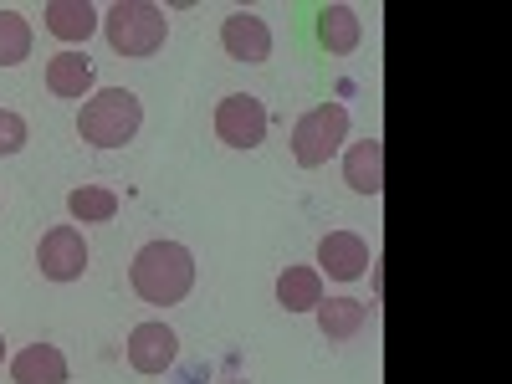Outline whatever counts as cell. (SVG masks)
Wrapping results in <instances>:
<instances>
[{
	"label": "cell",
	"mask_w": 512,
	"mask_h": 384,
	"mask_svg": "<svg viewBox=\"0 0 512 384\" xmlns=\"http://www.w3.org/2000/svg\"><path fill=\"white\" fill-rule=\"evenodd\" d=\"M128 282H134V292L144 303L175 308L195 287V256L180 241H149V246H139L134 267H128Z\"/></svg>",
	"instance_id": "6da1fadb"
},
{
	"label": "cell",
	"mask_w": 512,
	"mask_h": 384,
	"mask_svg": "<svg viewBox=\"0 0 512 384\" xmlns=\"http://www.w3.org/2000/svg\"><path fill=\"white\" fill-rule=\"evenodd\" d=\"M139 123H144L139 93H128V88H103V93H93L88 103H82L77 134L88 139L93 149H123L128 139L139 134Z\"/></svg>",
	"instance_id": "7a4b0ae2"
},
{
	"label": "cell",
	"mask_w": 512,
	"mask_h": 384,
	"mask_svg": "<svg viewBox=\"0 0 512 384\" xmlns=\"http://www.w3.org/2000/svg\"><path fill=\"white\" fill-rule=\"evenodd\" d=\"M103 31L118 57H154L169 36V21L149 0H118V6L103 11Z\"/></svg>",
	"instance_id": "3957f363"
},
{
	"label": "cell",
	"mask_w": 512,
	"mask_h": 384,
	"mask_svg": "<svg viewBox=\"0 0 512 384\" xmlns=\"http://www.w3.org/2000/svg\"><path fill=\"white\" fill-rule=\"evenodd\" d=\"M344 139H349V108L344 103H318L292 123V159L303 169H318L344 149Z\"/></svg>",
	"instance_id": "277c9868"
},
{
	"label": "cell",
	"mask_w": 512,
	"mask_h": 384,
	"mask_svg": "<svg viewBox=\"0 0 512 384\" xmlns=\"http://www.w3.org/2000/svg\"><path fill=\"white\" fill-rule=\"evenodd\" d=\"M36 267L47 282H77L88 272V241H82L77 226H52L36 246Z\"/></svg>",
	"instance_id": "5b68a950"
},
{
	"label": "cell",
	"mask_w": 512,
	"mask_h": 384,
	"mask_svg": "<svg viewBox=\"0 0 512 384\" xmlns=\"http://www.w3.org/2000/svg\"><path fill=\"white\" fill-rule=\"evenodd\" d=\"M216 134H221V144H231V149H256V144L267 139V108H262V98H251V93L221 98V108H216Z\"/></svg>",
	"instance_id": "8992f818"
},
{
	"label": "cell",
	"mask_w": 512,
	"mask_h": 384,
	"mask_svg": "<svg viewBox=\"0 0 512 384\" xmlns=\"http://www.w3.org/2000/svg\"><path fill=\"white\" fill-rule=\"evenodd\" d=\"M175 359H180L175 328H164V323H139L134 333H128V364H134L139 374H164V369H175Z\"/></svg>",
	"instance_id": "52a82bcc"
},
{
	"label": "cell",
	"mask_w": 512,
	"mask_h": 384,
	"mask_svg": "<svg viewBox=\"0 0 512 384\" xmlns=\"http://www.w3.org/2000/svg\"><path fill=\"white\" fill-rule=\"evenodd\" d=\"M318 272H328L333 282H354L369 272V246L354 231H328L318 241Z\"/></svg>",
	"instance_id": "ba28073f"
},
{
	"label": "cell",
	"mask_w": 512,
	"mask_h": 384,
	"mask_svg": "<svg viewBox=\"0 0 512 384\" xmlns=\"http://www.w3.org/2000/svg\"><path fill=\"white\" fill-rule=\"evenodd\" d=\"M221 47L236 57V62H267L272 57V26L262 16H251V11H236L226 16L221 26Z\"/></svg>",
	"instance_id": "9c48e42d"
},
{
	"label": "cell",
	"mask_w": 512,
	"mask_h": 384,
	"mask_svg": "<svg viewBox=\"0 0 512 384\" xmlns=\"http://www.w3.org/2000/svg\"><path fill=\"white\" fill-rule=\"evenodd\" d=\"M16 384H67V354L57 344H31L11 359Z\"/></svg>",
	"instance_id": "30bf717a"
},
{
	"label": "cell",
	"mask_w": 512,
	"mask_h": 384,
	"mask_svg": "<svg viewBox=\"0 0 512 384\" xmlns=\"http://www.w3.org/2000/svg\"><path fill=\"white\" fill-rule=\"evenodd\" d=\"M313 318H318L328 344H344V338H354L369 323V308L359 303V297H323V303L313 308Z\"/></svg>",
	"instance_id": "8fae6325"
},
{
	"label": "cell",
	"mask_w": 512,
	"mask_h": 384,
	"mask_svg": "<svg viewBox=\"0 0 512 384\" xmlns=\"http://www.w3.org/2000/svg\"><path fill=\"white\" fill-rule=\"evenodd\" d=\"M47 88H52V98H88L93 93V62L82 52H57L47 62Z\"/></svg>",
	"instance_id": "7c38bea8"
},
{
	"label": "cell",
	"mask_w": 512,
	"mask_h": 384,
	"mask_svg": "<svg viewBox=\"0 0 512 384\" xmlns=\"http://www.w3.org/2000/svg\"><path fill=\"white\" fill-rule=\"evenodd\" d=\"M41 16H47V31H52V36H62V41H88V36L98 31V16H103V11L88 6V0H52Z\"/></svg>",
	"instance_id": "4fadbf2b"
},
{
	"label": "cell",
	"mask_w": 512,
	"mask_h": 384,
	"mask_svg": "<svg viewBox=\"0 0 512 384\" xmlns=\"http://www.w3.org/2000/svg\"><path fill=\"white\" fill-rule=\"evenodd\" d=\"M277 303L287 313H313L323 303V272L318 267H287L277 277Z\"/></svg>",
	"instance_id": "5bb4252c"
},
{
	"label": "cell",
	"mask_w": 512,
	"mask_h": 384,
	"mask_svg": "<svg viewBox=\"0 0 512 384\" xmlns=\"http://www.w3.org/2000/svg\"><path fill=\"white\" fill-rule=\"evenodd\" d=\"M344 180L359 190V195H379L384 190V144L379 139H359L344 159Z\"/></svg>",
	"instance_id": "9a60e30c"
},
{
	"label": "cell",
	"mask_w": 512,
	"mask_h": 384,
	"mask_svg": "<svg viewBox=\"0 0 512 384\" xmlns=\"http://www.w3.org/2000/svg\"><path fill=\"white\" fill-rule=\"evenodd\" d=\"M359 36H364V26H359V11L354 6H323L318 11V41H323L328 52H354Z\"/></svg>",
	"instance_id": "2e32d148"
},
{
	"label": "cell",
	"mask_w": 512,
	"mask_h": 384,
	"mask_svg": "<svg viewBox=\"0 0 512 384\" xmlns=\"http://www.w3.org/2000/svg\"><path fill=\"white\" fill-rule=\"evenodd\" d=\"M67 210H72V221H82V226H103V221L118 216V195L108 185H82V190L67 195Z\"/></svg>",
	"instance_id": "e0dca14e"
},
{
	"label": "cell",
	"mask_w": 512,
	"mask_h": 384,
	"mask_svg": "<svg viewBox=\"0 0 512 384\" xmlns=\"http://www.w3.org/2000/svg\"><path fill=\"white\" fill-rule=\"evenodd\" d=\"M31 57V26L21 11H0V67H21Z\"/></svg>",
	"instance_id": "ac0fdd59"
},
{
	"label": "cell",
	"mask_w": 512,
	"mask_h": 384,
	"mask_svg": "<svg viewBox=\"0 0 512 384\" xmlns=\"http://www.w3.org/2000/svg\"><path fill=\"white\" fill-rule=\"evenodd\" d=\"M26 149V118L0 108V154H21Z\"/></svg>",
	"instance_id": "d6986e66"
},
{
	"label": "cell",
	"mask_w": 512,
	"mask_h": 384,
	"mask_svg": "<svg viewBox=\"0 0 512 384\" xmlns=\"http://www.w3.org/2000/svg\"><path fill=\"white\" fill-rule=\"evenodd\" d=\"M0 364H6V338H0Z\"/></svg>",
	"instance_id": "ffe728a7"
},
{
	"label": "cell",
	"mask_w": 512,
	"mask_h": 384,
	"mask_svg": "<svg viewBox=\"0 0 512 384\" xmlns=\"http://www.w3.org/2000/svg\"><path fill=\"white\" fill-rule=\"evenodd\" d=\"M226 384H246V379H226Z\"/></svg>",
	"instance_id": "44dd1931"
}]
</instances>
